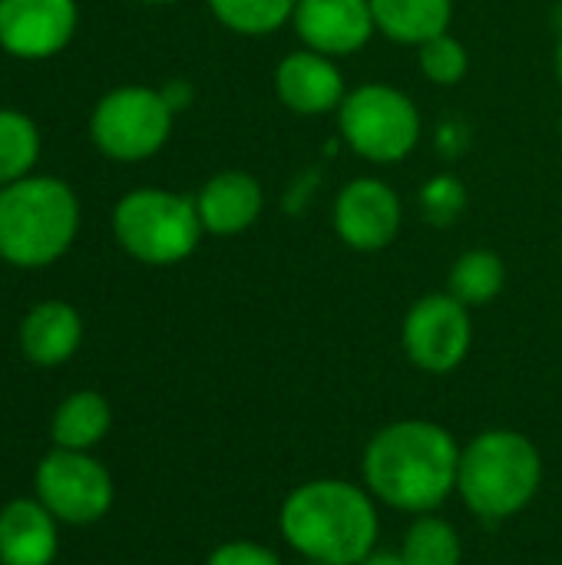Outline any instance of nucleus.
Listing matches in <instances>:
<instances>
[{
  "mask_svg": "<svg viewBox=\"0 0 562 565\" xmlns=\"http://www.w3.org/2000/svg\"><path fill=\"white\" fill-rule=\"evenodd\" d=\"M460 450L427 420H401L371 437L364 450L368 490L394 510L431 513L457 487Z\"/></svg>",
  "mask_w": 562,
  "mask_h": 565,
  "instance_id": "obj_1",
  "label": "nucleus"
},
{
  "mask_svg": "<svg viewBox=\"0 0 562 565\" xmlns=\"http://www.w3.org/2000/svg\"><path fill=\"white\" fill-rule=\"evenodd\" d=\"M282 536L305 559L361 565L378 543V513L364 490L344 480H315L285 500Z\"/></svg>",
  "mask_w": 562,
  "mask_h": 565,
  "instance_id": "obj_2",
  "label": "nucleus"
},
{
  "mask_svg": "<svg viewBox=\"0 0 562 565\" xmlns=\"http://www.w3.org/2000/svg\"><path fill=\"white\" fill-rule=\"evenodd\" d=\"M540 450L517 430H487L474 437L457 467V490L464 503L490 523L527 510L540 490Z\"/></svg>",
  "mask_w": 562,
  "mask_h": 565,
  "instance_id": "obj_3",
  "label": "nucleus"
},
{
  "mask_svg": "<svg viewBox=\"0 0 562 565\" xmlns=\"http://www.w3.org/2000/svg\"><path fill=\"white\" fill-rule=\"evenodd\" d=\"M79 209L60 179H17L0 189V255L36 268L56 262L76 235Z\"/></svg>",
  "mask_w": 562,
  "mask_h": 565,
  "instance_id": "obj_4",
  "label": "nucleus"
},
{
  "mask_svg": "<svg viewBox=\"0 0 562 565\" xmlns=\"http://www.w3.org/2000/svg\"><path fill=\"white\" fill-rule=\"evenodd\" d=\"M113 225L119 245L146 265H176L189 258L202 235L195 202L159 189L126 195L116 205Z\"/></svg>",
  "mask_w": 562,
  "mask_h": 565,
  "instance_id": "obj_5",
  "label": "nucleus"
},
{
  "mask_svg": "<svg viewBox=\"0 0 562 565\" xmlns=\"http://www.w3.org/2000/svg\"><path fill=\"white\" fill-rule=\"evenodd\" d=\"M338 126L344 142L371 162H401L421 139V113L394 86L368 83L344 96L338 106Z\"/></svg>",
  "mask_w": 562,
  "mask_h": 565,
  "instance_id": "obj_6",
  "label": "nucleus"
},
{
  "mask_svg": "<svg viewBox=\"0 0 562 565\" xmlns=\"http://www.w3.org/2000/svg\"><path fill=\"white\" fill-rule=\"evenodd\" d=\"M172 129V109L159 89L126 86L109 93L93 113L96 146L123 162L152 156Z\"/></svg>",
  "mask_w": 562,
  "mask_h": 565,
  "instance_id": "obj_7",
  "label": "nucleus"
},
{
  "mask_svg": "<svg viewBox=\"0 0 562 565\" xmlns=\"http://www.w3.org/2000/svg\"><path fill=\"white\" fill-rule=\"evenodd\" d=\"M36 497L56 520L83 526L96 523L113 507V480L83 450L56 447L36 467Z\"/></svg>",
  "mask_w": 562,
  "mask_h": 565,
  "instance_id": "obj_8",
  "label": "nucleus"
},
{
  "mask_svg": "<svg viewBox=\"0 0 562 565\" xmlns=\"http://www.w3.org/2000/svg\"><path fill=\"white\" fill-rule=\"evenodd\" d=\"M470 315L454 295H427L404 318V351L431 374L454 371L470 351Z\"/></svg>",
  "mask_w": 562,
  "mask_h": 565,
  "instance_id": "obj_9",
  "label": "nucleus"
},
{
  "mask_svg": "<svg viewBox=\"0 0 562 565\" xmlns=\"http://www.w3.org/2000/svg\"><path fill=\"white\" fill-rule=\"evenodd\" d=\"M335 232L358 252H381L401 232V199L381 179H354L335 202Z\"/></svg>",
  "mask_w": 562,
  "mask_h": 565,
  "instance_id": "obj_10",
  "label": "nucleus"
},
{
  "mask_svg": "<svg viewBox=\"0 0 562 565\" xmlns=\"http://www.w3.org/2000/svg\"><path fill=\"white\" fill-rule=\"evenodd\" d=\"M73 26V0H0V43L23 60H40L63 50Z\"/></svg>",
  "mask_w": 562,
  "mask_h": 565,
  "instance_id": "obj_11",
  "label": "nucleus"
},
{
  "mask_svg": "<svg viewBox=\"0 0 562 565\" xmlns=\"http://www.w3.org/2000/svg\"><path fill=\"white\" fill-rule=\"evenodd\" d=\"M295 26L308 50L325 56H348L378 30L371 0H298Z\"/></svg>",
  "mask_w": 562,
  "mask_h": 565,
  "instance_id": "obj_12",
  "label": "nucleus"
},
{
  "mask_svg": "<svg viewBox=\"0 0 562 565\" xmlns=\"http://www.w3.org/2000/svg\"><path fill=\"white\" fill-rule=\"evenodd\" d=\"M278 99L298 116H321L344 103V79L331 56L301 50L288 53L275 70Z\"/></svg>",
  "mask_w": 562,
  "mask_h": 565,
  "instance_id": "obj_13",
  "label": "nucleus"
},
{
  "mask_svg": "<svg viewBox=\"0 0 562 565\" xmlns=\"http://www.w3.org/2000/svg\"><path fill=\"white\" fill-rule=\"evenodd\" d=\"M262 202L265 195L258 179H252L248 172H219L202 185L195 209L202 228L215 235H235L262 215Z\"/></svg>",
  "mask_w": 562,
  "mask_h": 565,
  "instance_id": "obj_14",
  "label": "nucleus"
},
{
  "mask_svg": "<svg viewBox=\"0 0 562 565\" xmlns=\"http://www.w3.org/2000/svg\"><path fill=\"white\" fill-rule=\"evenodd\" d=\"M56 556L53 513L36 500H13L0 513V563L50 565Z\"/></svg>",
  "mask_w": 562,
  "mask_h": 565,
  "instance_id": "obj_15",
  "label": "nucleus"
},
{
  "mask_svg": "<svg viewBox=\"0 0 562 565\" xmlns=\"http://www.w3.org/2000/svg\"><path fill=\"white\" fill-rule=\"evenodd\" d=\"M79 334H83L79 315L63 301H46L26 315L20 328V344L33 364L50 367V364H63L79 348Z\"/></svg>",
  "mask_w": 562,
  "mask_h": 565,
  "instance_id": "obj_16",
  "label": "nucleus"
},
{
  "mask_svg": "<svg viewBox=\"0 0 562 565\" xmlns=\"http://www.w3.org/2000/svg\"><path fill=\"white\" fill-rule=\"evenodd\" d=\"M374 26L397 43H427L447 33L454 0H371Z\"/></svg>",
  "mask_w": 562,
  "mask_h": 565,
  "instance_id": "obj_17",
  "label": "nucleus"
},
{
  "mask_svg": "<svg viewBox=\"0 0 562 565\" xmlns=\"http://www.w3.org/2000/svg\"><path fill=\"white\" fill-rule=\"evenodd\" d=\"M109 430V404L93 394L79 391L66 397L53 417V440L60 450H89Z\"/></svg>",
  "mask_w": 562,
  "mask_h": 565,
  "instance_id": "obj_18",
  "label": "nucleus"
},
{
  "mask_svg": "<svg viewBox=\"0 0 562 565\" xmlns=\"http://www.w3.org/2000/svg\"><path fill=\"white\" fill-rule=\"evenodd\" d=\"M507 281V268L503 258L497 252L487 248H474L467 255L457 258L454 271H450V295L460 305H490Z\"/></svg>",
  "mask_w": 562,
  "mask_h": 565,
  "instance_id": "obj_19",
  "label": "nucleus"
},
{
  "mask_svg": "<svg viewBox=\"0 0 562 565\" xmlns=\"http://www.w3.org/2000/svg\"><path fill=\"white\" fill-rule=\"evenodd\" d=\"M212 13L242 36H265L295 17L298 0H209Z\"/></svg>",
  "mask_w": 562,
  "mask_h": 565,
  "instance_id": "obj_20",
  "label": "nucleus"
},
{
  "mask_svg": "<svg viewBox=\"0 0 562 565\" xmlns=\"http://www.w3.org/2000/svg\"><path fill=\"white\" fill-rule=\"evenodd\" d=\"M401 556L407 565H460V540L450 523L424 513L407 530Z\"/></svg>",
  "mask_w": 562,
  "mask_h": 565,
  "instance_id": "obj_21",
  "label": "nucleus"
},
{
  "mask_svg": "<svg viewBox=\"0 0 562 565\" xmlns=\"http://www.w3.org/2000/svg\"><path fill=\"white\" fill-rule=\"evenodd\" d=\"M36 152H40L36 126L13 109H0V182L10 185L23 179L26 169L36 162Z\"/></svg>",
  "mask_w": 562,
  "mask_h": 565,
  "instance_id": "obj_22",
  "label": "nucleus"
},
{
  "mask_svg": "<svg viewBox=\"0 0 562 565\" xmlns=\"http://www.w3.org/2000/svg\"><path fill=\"white\" fill-rule=\"evenodd\" d=\"M417 63L424 70V76L437 86H454L467 76V50L460 40H454L450 33H441L427 43H421V53H417Z\"/></svg>",
  "mask_w": 562,
  "mask_h": 565,
  "instance_id": "obj_23",
  "label": "nucleus"
},
{
  "mask_svg": "<svg viewBox=\"0 0 562 565\" xmlns=\"http://www.w3.org/2000/svg\"><path fill=\"white\" fill-rule=\"evenodd\" d=\"M424 209H427V215L437 218V222L457 218V212L464 209V189H460V182L450 179V175L434 179V182L424 189Z\"/></svg>",
  "mask_w": 562,
  "mask_h": 565,
  "instance_id": "obj_24",
  "label": "nucleus"
},
{
  "mask_svg": "<svg viewBox=\"0 0 562 565\" xmlns=\"http://www.w3.org/2000/svg\"><path fill=\"white\" fill-rule=\"evenodd\" d=\"M209 565H282V559L258 546V543H245V540H235V543H225L219 546L212 556H209Z\"/></svg>",
  "mask_w": 562,
  "mask_h": 565,
  "instance_id": "obj_25",
  "label": "nucleus"
},
{
  "mask_svg": "<svg viewBox=\"0 0 562 565\" xmlns=\"http://www.w3.org/2000/svg\"><path fill=\"white\" fill-rule=\"evenodd\" d=\"M162 93V99L169 103V109L172 113H179V109H185L189 106V99H192V89H189V83H182V79H172L166 89H159Z\"/></svg>",
  "mask_w": 562,
  "mask_h": 565,
  "instance_id": "obj_26",
  "label": "nucleus"
},
{
  "mask_svg": "<svg viewBox=\"0 0 562 565\" xmlns=\"http://www.w3.org/2000/svg\"><path fill=\"white\" fill-rule=\"evenodd\" d=\"M361 565H407L401 553H371Z\"/></svg>",
  "mask_w": 562,
  "mask_h": 565,
  "instance_id": "obj_27",
  "label": "nucleus"
},
{
  "mask_svg": "<svg viewBox=\"0 0 562 565\" xmlns=\"http://www.w3.org/2000/svg\"><path fill=\"white\" fill-rule=\"evenodd\" d=\"M556 73H560V79H562V30H560V43H556Z\"/></svg>",
  "mask_w": 562,
  "mask_h": 565,
  "instance_id": "obj_28",
  "label": "nucleus"
},
{
  "mask_svg": "<svg viewBox=\"0 0 562 565\" xmlns=\"http://www.w3.org/2000/svg\"><path fill=\"white\" fill-rule=\"evenodd\" d=\"M142 3H176V0H142Z\"/></svg>",
  "mask_w": 562,
  "mask_h": 565,
  "instance_id": "obj_29",
  "label": "nucleus"
},
{
  "mask_svg": "<svg viewBox=\"0 0 562 565\" xmlns=\"http://www.w3.org/2000/svg\"><path fill=\"white\" fill-rule=\"evenodd\" d=\"M301 565H328V563H315V559H305V563Z\"/></svg>",
  "mask_w": 562,
  "mask_h": 565,
  "instance_id": "obj_30",
  "label": "nucleus"
},
{
  "mask_svg": "<svg viewBox=\"0 0 562 565\" xmlns=\"http://www.w3.org/2000/svg\"><path fill=\"white\" fill-rule=\"evenodd\" d=\"M560 129H562V119H560Z\"/></svg>",
  "mask_w": 562,
  "mask_h": 565,
  "instance_id": "obj_31",
  "label": "nucleus"
}]
</instances>
